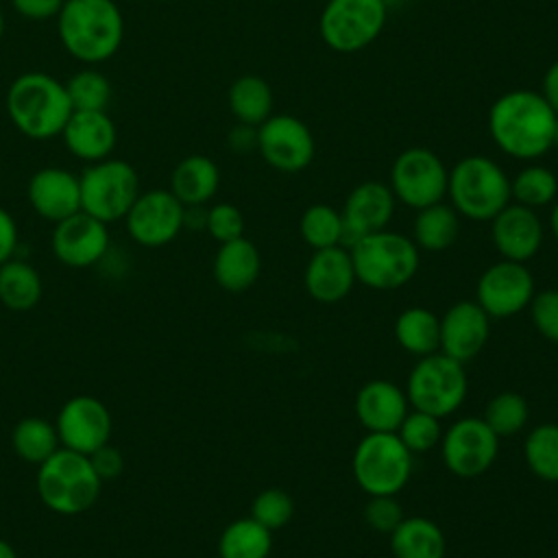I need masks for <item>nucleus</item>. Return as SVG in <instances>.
Here are the masks:
<instances>
[{"label": "nucleus", "instance_id": "29", "mask_svg": "<svg viewBox=\"0 0 558 558\" xmlns=\"http://www.w3.org/2000/svg\"><path fill=\"white\" fill-rule=\"evenodd\" d=\"M44 292L41 277L26 259H9L0 266V303L11 312L33 310Z\"/></svg>", "mask_w": 558, "mask_h": 558}, {"label": "nucleus", "instance_id": "36", "mask_svg": "<svg viewBox=\"0 0 558 558\" xmlns=\"http://www.w3.org/2000/svg\"><path fill=\"white\" fill-rule=\"evenodd\" d=\"M299 231L305 244H310L314 251L329 248L342 244V214L336 211L331 205H312L303 211Z\"/></svg>", "mask_w": 558, "mask_h": 558}, {"label": "nucleus", "instance_id": "4", "mask_svg": "<svg viewBox=\"0 0 558 558\" xmlns=\"http://www.w3.org/2000/svg\"><path fill=\"white\" fill-rule=\"evenodd\" d=\"M35 488L48 510L74 517L96 504L102 480L96 475L89 456L59 447L50 458L37 464Z\"/></svg>", "mask_w": 558, "mask_h": 558}, {"label": "nucleus", "instance_id": "47", "mask_svg": "<svg viewBox=\"0 0 558 558\" xmlns=\"http://www.w3.org/2000/svg\"><path fill=\"white\" fill-rule=\"evenodd\" d=\"M543 98L558 113V61L547 70V74L543 78Z\"/></svg>", "mask_w": 558, "mask_h": 558}, {"label": "nucleus", "instance_id": "41", "mask_svg": "<svg viewBox=\"0 0 558 558\" xmlns=\"http://www.w3.org/2000/svg\"><path fill=\"white\" fill-rule=\"evenodd\" d=\"M527 310H530L534 329L545 340L558 344V288L534 292Z\"/></svg>", "mask_w": 558, "mask_h": 558}, {"label": "nucleus", "instance_id": "10", "mask_svg": "<svg viewBox=\"0 0 558 558\" xmlns=\"http://www.w3.org/2000/svg\"><path fill=\"white\" fill-rule=\"evenodd\" d=\"M438 447L449 473L462 480H473L495 464L499 456V436L482 416H462L442 432Z\"/></svg>", "mask_w": 558, "mask_h": 558}, {"label": "nucleus", "instance_id": "50", "mask_svg": "<svg viewBox=\"0 0 558 558\" xmlns=\"http://www.w3.org/2000/svg\"><path fill=\"white\" fill-rule=\"evenodd\" d=\"M554 146H558V120H556V129H554Z\"/></svg>", "mask_w": 558, "mask_h": 558}, {"label": "nucleus", "instance_id": "19", "mask_svg": "<svg viewBox=\"0 0 558 558\" xmlns=\"http://www.w3.org/2000/svg\"><path fill=\"white\" fill-rule=\"evenodd\" d=\"M395 214V194L388 185L366 181L353 187L342 209V244L351 248L360 238L386 229Z\"/></svg>", "mask_w": 558, "mask_h": 558}, {"label": "nucleus", "instance_id": "49", "mask_svg": "<svg viewBox=\"0 0 558 558\" xmlns=\"http://www.w3.org/2000/svg\"><path fill=\"white\" fill-rule=\"evenodd\" d=\"M549 227H551L554 238L558 240V201L554 203V209H551V216H549Z\"/></svg>", "mask_w": 558, "mask_h": 558}, {"label": "nucleus", "instance_id": "44", "mask_svg": "<svg viewBox=\"0 0 558 558\" xmlns=\"http://www.w3.org/2000/svg\"><path fill=\"white\" fill-rule=\"evenodd\" d=\"M89 462H92L96 475L102 480V484L116 480L124 471V456H122V451L118 447L109 445V442L98 447L96 451H92L89 453Z\"/></svg>", "mask_w": 558, "mask_h": 558}, {"label": "nucleus", "instance_id": "23", "mask_svg": "<svg viewBox=\"0 0 558 558\" xmlns=\"http://www.w3.org/2000/svg\"><path fill=\"white\" fill-rule=\"evenodd\" d=\"M353 410L366 432H397L410 403L401 386L388 379H371L357 390Z\"/></svg>", "mask_w": 558, "mask_h": 558}, {"label": "nucleus", "instance_id": "22", "mask_svg": "<svg viewBox=\"0 0 558 558\" xmlns=\"http://www.w3.org/2000/svg\"><path fill=\"white\" fill-rule=\"evenodd\" d=\"M31 207L50 222H61L81 211V183L63 168H41L28 181Z\"/></svg>", "mask_w": 558, "mask_h": 558}, {"label": "nucleus", "instance_id": "17", "mask_svg": "<svg viewBox=\"0 0 558 558\" xmlns=\"http://www.w3.org/2000/svg\"><path fill=\"white\" fill-rule=\"evenodd\" d=\"M50 244L61 264L70 268H89L105 259L109 251V231L98 218L76 211L54 225Z\"/></svg>", "mask_w": 558, "mask_h": 558}, {"label": "nucleus", "instance_id": "43", "mask_svg": "<svg viewBox=\"0 0 558 558\" xmlns=\"http://www.w3.org/2000/svg\"><path fill=\"white\" fill-rule=\"evenodd\" d=\"M205 229L216 242H231L235 238L244 235V218L242 211L231 203H218L211 209H207Z\"/></svg>", "mask_w": 558, "mask_h": 558}, {"label": "nucleus", "instance_id": "20", "mask_svg": "<svg viewBox=\"0 0 558 558\" xmlns=\"http://www.w3.org/2000/svg\"><path fill=\"white\" fill-rule=\"evenodd\" d=\"M490 238L501 259L525 264L543 244V225L534 209L508 203L490 220Z\"/></svg>", "mask_w": 558, "mask_h": 558}, {"label": "nucleus", "instance_id": "35", "mask_svg": "<svg viewBox=\"0 0 558 558\" xmlns=\"http://www.w3.org/2000/svg\"><path fill=\"white\" fill-rule=\"evenodd\" d=\"M482 418L499 438H508L525 429L530 421V403L523 395L504 390L488 399Z\"/></svg>", "mask_w": 558, "mask_h": 558}, {"label": "nucleus", "instance_id": "7", "mask_svg": "<svg viewBox=\"0 0 558 558\" xmlns=\"http://www.w3.org/2000/svg\"><path fill=\"white\" fill-rule=\"evenodd\" d=\"M412 456L395 432H366L353 449V480L368 497L399 495L412 477Z\"/></svg>", "mask_w": 558, "mask_h": 558}, {"label": "nucleus", "instance_id": "28", "mask_svg": "<svg viewBox=\"0 0 558 558\" xmlns=\"http://www.w3.org/2000/svg\"><path fill=\"white\" fill-rule=\"evenodd\" d=\"M395 340L416 357L436 353L440 347V316L421 305L405 307L395 320Z\"/></svg>", "mask_w": 558, "mask_h": 558}, {"label": "nucleus", "instance_id": "18", "mask_svg": "<svg viewBox=\"0 0 558 558\" xmlns=\"http://www.w3.org/2000/svg\"><path fill=\"white\" fill-rule=\"evenodd\" d=\"M490 338V316L477 301H456L440 316V347L438 351L460 364L471 362L482 353Z\"/></svg>", "mask_w": 558, "mask_h": 558}, {"label": "nucleus", "instance_id": "45", "mask_svg": "<svg viewBox=\"0 0 558 558\" xmlns=\"http://www.w3.org/2000/svg\"><path fill=\"white\" fill-rule=\"evenodd\" d=\"M15 11L28 20H50L59 15L65 0H11Z\"/></svg>", "mask_w": 558, "mask_h": 558}, {"label": "nucleus", "instance_id": "15", "mask_svg": "<svg viewBox=\"0 0 558 558\" xmlns=\"http://www.w3.org/2000/svg\"><path fill=\"white\" fill-rule=\"evenodd\" d=\"M59 442L65 449L89 456L111 438L113 421L109 408L92 395L70 397L54 421Z\"/></svg>", "mask_w": 558, "mask_h": 558}, {"label": "nucleus", "instance_id": "2", "mask_svg": "<svg viewBox=\"0 0 558 558\" xmlns=\"http://www.w3.org/2000/svg\"><path fill=\"white\" fill-rule=\"evenodd\" d=\"M57 17L59 37L65 50L78 61H105L122 44L124 22L111 0H65Z\"/></svg>", "mask_w": 558, "mask_h": 558}, {"label": "nucleus", "instance_id": "11", "mask_svg": "<svg viewBox=\"0 0 558 558\" xmlns=\"http://www.w3.org/2000/svg\"><path fill=\"white\" fill-rule=\"evenodd\" d=\"M386 22L384 0H329L320 15V35L338 52L368 46Z\"/></svg>", "mask_w": 558, "mask_h": 558}, {"label": "nucleus", "instance_id": "21", "mask_svg": "<svg viewBox=\"0 0 558 558\" xmlns=\"http://www.w3.org/2000/svg\"><path fill=\"white\" fill-rule=\"evenodd\" d=\"M355 281L357 279L351 253L340 244L314 251L303 270V283L307 294L325 305L338 303L349 296Z\"/></svg>", "mask_w": 558, "mask_h": 558}, {"label": "nucleus", "instance_id": "33", "mask_svg": "<svg viewBox=\"0 0 558 558\" xmlns=\"http://www.w3.org/2000/svg\"><path fill=\"white\" fill-rule=\"evenodd\" d=\"M523 462L543 482H558V423L534 425L523 440Z\"/></svg>", "mask_w": 558, "mask_h": 558}, {"label": "nucleus", "instance_id": "24", "mask_svg": "<svg viewBox=\"0 0 558 558\" xmlns=\"http://www.w3.org/2000/svg\"><path fill=\"white\" fill-rule=\"evenodd\" d=\"M61 133L70 153L89 163L107 159L116 146V126L105 111H72Z\"/></svg>", "mask_w": 558, "mask_h": 558}, {"label": "nucleus", "instance_id": "26", "mask_svg": "<svg viewBox=\"0 0 558 558\" xmlns=\"http://www.w3.org/2000/svg\"><path fill=\"white\" fill-rule=\"evenodd\" d=\"M392 558H445L447 538L438 523L427 517H405L390 534Z\"/></svg>", "mask_w": 558, "mask_h": 558}, {"label": "nucleus", "instance_id": "14", "mask_svg": "<svg viewBox=\"0 0 558 558\" xmlns=\"http://www.w3.org/2000/svg\"><path fill=\"white\" fill-rule=\"evenodd\" d=\"M185 205L170 190H150L126 211V231L133 242L157 248L170 244L183 229Z\"/></svg>", "mask_w": 558, "mask_h": 558}, {"label": "nucleus", "instance_id": "42", "mask_svg": "<svg viewBox=\"0 0 558 558\" xmlns=\"http://www.w3.org/2000/svg\"><path fill=\"white\" fill-rule=\"evenodd\" d=\"M403 519L405 512L397 501V495H373L364 506V521L373 532L390 534Z\"/></svg>", "mask_w": 558, "mask_h": 558}, {"label": "nucleus", "instance_id": "46", "mask_svg": "<svg viewBox=\"0 0 558 558\" xmlns=\"http://www.w3.org/2000/svg\"><path fill=\"white\" fill-rule=\"evenodd\" d=\"M17 251V225L13 216L0 207V266Z\"/></svg>", "mask_w": 558, "mask_h": 558}, {"label": "nucleus", "instance_id": "6", "mask_svg": "<svg viewBox=\"0 0 558 558\" xmlns=\"http://www.w3.org/2000/svg\"><path fill=\"white\" fill-rule=\"evenodd\" d=\"M451 207L469 220H493L510 203V179L488 157L471 155L447 179Z\"/></svg>", "mask_w": 558, "mask_h": 558}, {"label": "nucleus", "instance_id": "1", "mask_svg": "<svg viewBox=\"0 0 558 558\" xmlns=\"http://www.w3.org/2000/svg\"><path fill=\"white\" fill-rule=\"evenodd\" d=\"M556 111L534 92H510L501 96L488 116L495 144L519 159L541 157L554 146Z\"/></svg>", "mask_w": 558, "mask_h": 558}, {"label": "nucleus", "instance_id": "12", "mask_svg": "<svg viewBox=\"0 0 558 558\" xmlns=\"http://www.w3.org/2000/svg\"><path fill=\"white\" fill-rule=\"evenodd\" d=\"M447 179L449 172L432 150L408 148L392 163L390 190L403 205L423 209L442 201L447 194Z\"/></svg>", "mask_w": 558, "mask_h": 558}, {"label": "nucleus", "instance_id": "40", "mask_svg": "<svg viewBox=\"0 0 558 558\" xmlns=\"http://www.w3.org/2000/svg\"><path fill=\"white\" fill-rule=\"evenodd\" d=\"M294 514V501L283 488H264L251 504V517L270 532L290 523Z\"/></svg>", "mask_w": 558, "mask_h": 558}, {"label": "nucleus", "instance_id": "51", "mask_svg": "<svg viewBox=\"0 0 558 558\" xmlns=\"http://www.w3.org/2000/svg\"><path fill=\"white\" fill-rule=\"evenodd\" d=\"M2 31H4V17H2V11H0V37H2Z\"/></svg>", "mask_w": 558, "mask_h": 558}, {"label": "nucleus", "instance_id": "13", "mask_svg": "<svg viewBox=\"0 0 558 558\" xmlns=\"http://www.w3.org/2000/svg\"><path fill=\"white\" fill-rule=\"evenodd\" d=\"M534 292V275L525 264L499 259L480 275L475 301L490 318H510L527 310Z\"/></svg>", "mask_w": 558, "mask_h": 558}, {"label": "nucleus", "instance_id": "32", "mask_svg": "<svg viewBox=\"0 0 558 558\" xmlns=\"http://www.w3.org/2000/svg\"><path fill=\"white\" fill-rule=\"evenodd\" d=\"M11 447L28 464H41L59 447V434L54 423L41 416H26L11 429Z\"/></svg>", "mask_w": 558, "mask_h": 558}, {"label": "nucleus", "instance_id": "37", "mask_svg": "<svg viewBox=\"0 0 558 558\" xmlns=\"http://www.w3.org/2000/svg\"><path fill=\"white\" fill-rule=\"evenodd\" d=\"M558 194V181L551 170L543 166H530L521 170L514 181H510V196L514 203L530 209L549 205Z\"/></svg>", "mask_w": 558, "mask_h": 558}, {"label": "nucleus", "instance_id": "9", "mask_svg": "<svg viewBox=\"0 0 558 558\" xmlns=\"http://www.w3.org/2000/svg\"><path fill=\"white\" fill-rule=\"evenodd\" d=\"M81 211L109 225L126 216L140 196V177L122 159L94 161L81 177Z\"/></svg>", "mask_w": 558, "mask_h": 558}, {"label": "nucleus", "instance_id": "16", "mask_svg": "<svg viewBox=\"0 0 558 558\" xmlns=\"http://www.w3.org/2000/svg\"><path fill=\"white\" fill-rule=\"evenodd\" d=\"M257 146L266 163L281 172H299L314 157L310 129L292 116H272L259 124Z\"/></svg>", "mask_w": 558, "mask_h": 558}, {"label": "nucleus", "instance_id": "5", "mask_svg": "<svg viewBox=\"0 0 558 558\" xmlns=\"http://www.w3.org/2000/svg\"><path fill=\"white\" fill-rule=\"evenodd\" d=\"M349 253L357 283L379 292L403 288L421 264L414 240L388 229L360 238Z\"/></svg>", "mask_w": 558, "mask_h": 558}, {"label": "nucleus", "instance_id": "30", "mask_svg": "<svg viewBox=\"0 0 558 558\" xmlns=\"http://www.w3.org/2000/svg\"><path fill=\"white\" fill-rule=\"evenodd\" d=\"M460 235V214L451 207L434 203L418 209L414 218V244L423 251L438 253L449 248Z\"/></svg>", "mask_w": 558, "mask_h": 558}, {"label": "nucleus", "instance_id": "48", "mask_svg": "<svg viewBox=\"0 0 558 558\" xmlns=\"http://www.w3.org/2000/svg\"><path fill=\"white\" fill-rule=\"evenodd\" d=\"M0 558H17L13 545L7 543V541H2V538H0Z\"/></svg>", "mask_w": 558, "mask_h": 558}, {"label": "nucleus", "instance_id": "25", "mask_svg": "<svg viewBox=\"0 0 558 558\" xmlns=\"http://www.w3.org/2000/svg\"><path fill=\"white\" fill-rule=\"evenodd\" d=\"M214 279L227 292H244L255 286L262 272V257L257 246L242 238L222 242L214 257Z\"/></svg>", "mask_w": 558, "mask_h": 558}, {"label": "nucleus", "instance_id": "8", "mask_svg": "<svg viewBox=\"0 0 558 558\" xmlns=\"http://www.w3.org/2000/svg\"><path fill=\"white\" fill-rule=\"evenodd\" d=\"M403 390L410 408L438 418L451 416L466 401L469 379L464 364L440 351L423 355L412 366Z\"/></svg>", "mask_w": 558, "mask_h": 558}, {"label": "nucleus", "instance_id": "3", "mask_svg": "<svg viewBox=\"0 0 558 558\" xmlns=\"http://www.w3.org/2000/svg\"><path fill=\"white\" fill-rule=\"evenodd\" d=\"M7 111L24 135L48 140L63 131L74 109L65 85L44 72H26L9 87Z\"/></svg>", "mask_w": 558, "mask_h": 558}, {"label": "nucleus", "instance_id": "27", "mask_svg": "<svg viewBox=\"0 0 558 558\" xmlns=\"http://www.w3.org/2000/svg\"><path fill=\"white\" fill-rule=\"evenodd\" d=\"M220 172L218 166L203 155H190L177 163L170 177V192L185 205H205L218 190Z\"/></svg>", "mask_w": 558, "mask_h": 558}, {"label": "nucleus", "instance_id": "34", "mask_svg": "<svg viewBox=\"0 0 558 558\" xmlns=\"http://www.w3.org/2000/svg\"><path fill=\"white\" fill-rule=\"evenodd\" d=\"M229 107L242 124H262L270 118L272 92L264 78L242 76L229 89Z\"/></svg>", "mask_w": 558, "mask_h": 558}, {"label": "nucleus", "instance_id": "38", "mask_svg": "<svg viewBox=\"0 0 558 558\" xmlns=\"http://www.w3.org/2000/svg\"><path fill=\"white\" fill-rule=\"evenodd\" d=\"M442 432L445 429L438 416L410 408L395 434L399 436V440L405 445L410 453H425L440 445Z\"/></svg>", "mask_w": 558, "mask_h": 558}, {"label": "nucleus", "instance_id": "31", "mask_svg": "<svg viewBox=\"0 0 558 558\" xmlns=\"http://www.w3.org/2000/svg\"><path fill=\"white\" fill-rule=\"evenodd\" d=\"M272 551V532L253 517L231 521L218 536L220 558H268Z\"/></svg>", "mask_w": 558, "mask_h": 558}, {"label": "nucleus", "instance_id": "39", "mask_svg": "<svg viewBox=\"0 0 558 558\" xmlns=\"http://www.w3.org/2000/svg\"><path fill=\"white\" fill-rule=\"evenodd\" d=\"M65 92L74 111H105L111 98V85L107 76L96 70L76 72L65 83Z\"/></svg>", "mask_w": 558, "mask_h": 558}]
</instances>
